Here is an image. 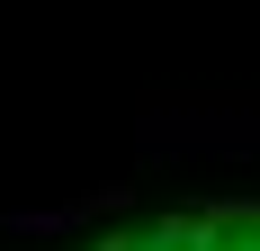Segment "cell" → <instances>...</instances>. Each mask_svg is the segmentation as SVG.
Listing matches in <instances>:
<instances>
[{
    "instance_id": "6da1fadb",
    "label": "cell",
    "mask_w": 260,
    "mask_h": 251,
    "mask_svg": "<svg viewBox=\"0 0 260 251\" xmlns=\"http://www.w3.org/2000/svg\"><path fill=\"white\" fill-rule=\"evenodd\" d=\"M81 215H99V198H81V206H9L0 225L18 233V242H54V233H72Z\"/></svg>"
}]
</instances>
